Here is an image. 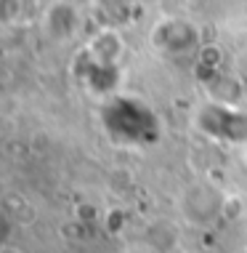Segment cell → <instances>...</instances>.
<instances>
[{
    "mask_svg": "<svg viewBox=\"0 0 247 253\" xmlns=\"http://www.w3.org/2000/svg\"><path fill=\"white\" fill-rule=\"evenodd\" d=\"M0 253H22V251H19V248H13V245H5V248L0 251Z\"/></svg>",
    "mask_w": 247,
    "mask_h": 253,
    "instance_id": "6da1fadb",
    "label": "cell"
}]
</instances>
